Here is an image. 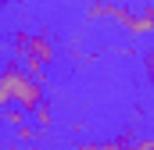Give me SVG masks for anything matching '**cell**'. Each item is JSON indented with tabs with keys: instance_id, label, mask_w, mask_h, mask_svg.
<instances>
[{
	"instance_id": "cell-1",
	"label": "cell",
	"mask_w": 154,
	"mask_h": 150,
	"mask_svg": "<svg viewBox=\"0 0 154 150\" xmlns=\"http://www.w3.org/2000/svg\"><path fill=\"white\" fill-rule=\"evenodd\" d=\"M11 104H14L18 111H25V114H32L39 104H43V86H39L22 64H11V68L0 72V111L11 107Z\"/></svg>"
},
{
	"instance_id": "cell-2",
	"label": "cell",
	"mask_w": 154,
	"mask_h": 150,
	"mask_svg": "<svg viewBox=\"0 0 154 150\" xmlns=\"http://www.w3.org/2000/svg\"><path fill=\"white\" fill-rule=\"evenodd\" d=\"M11 43H14V54L22 57L25 72L32 75L36 82H43V68L54 61V43L47 36H39V32H18Z\"/></svg>"
},
{
	"instance_id": "cell-3",
	"label": "cell",
	"mask_w": 154,
	"mask_h": 150,
	"mask_svg": "<svg viewBox=\"0 0 154 150\" xmlns=\"http://www.w3.org/2000/svg\"><path fill=\"white\" fill-rule=\"evenodd\" d=\"M0 118H4L7 125H14V129H18V125H25V111H18V107H4Z\"/></svg>"
},
{
	"instance_id": "cell-4",
	"label": "cell",
	"mask_w": 154,
	"mask_h": 150,
	"mask_svg": "<svg viewBox=\"0 0 154 150\" xmlns=\"http://www.w3.org/2000/svg\"><path fill=\"white\" fill-rule=\"evenodd\" d=\"M14 132H18V140H22V143H29V140H36V136H39V129H36V125H29V122H25V125H18Z\"/></svg>"
},
{
	"instance_id": "cell-5",
	"label": "cell",
	"mask_w": 154,
	"mask_h": 150,
	"mask_svg": "<svg viewBox=\"0 0 154 150\" xmlns=\"http://www.w3.org/2000/svg\"><path fill=\"white\" fill-rule=\"evenodd\" d=\"M32 122H36V125H50V107H47V100L32 111Z\"/></svg>"
},
{
	"instance_id": "cell-6",
	"label": "cell",
	"mask_w": 154,
	"mask_h": 150,
	"mask_svg": "<svg viewBox=\"0 0 154 150\" xmlns=\"http://www.w3.org/2000/svg\"><path fill=\"white\" fill-rule=\"evenodd\" d=\"M154 147V143H151V140H147V136H143V140H136V143H133V150H151Z\"/></svg>"
},
{
	"instance_id": "cell-7",
	"label": "cell",
	"mask_w": 154,
	"mask_h": 150,
	"mask_svg": "<svg viewBox=\"0 0 154 150\" xmlns=\"http://www.w3.org/2000/svg\"><path fill=\"white\" fill-rule=\"evenodd\" d=\"M0 4H4V0H0Z\"/></svg>"
}]
</instances>
